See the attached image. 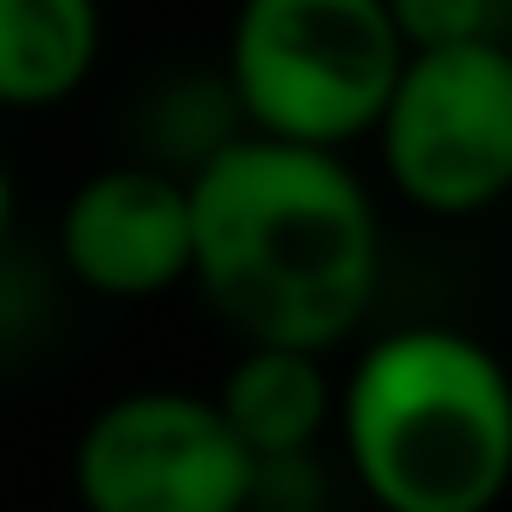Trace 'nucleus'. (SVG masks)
Wrapping results in <instances>:
<instances>
[{"instance_id":"nucleus-12","label":"nucleus","mask_w":512,"mask_h":512,"mask_svg":"<svg viewBox=\"0 0 512 512\" xmlns=\"http://www.w3.org/2000/svg\"><path fill=\"white\" fill-rule=\"evenodd\" d=\"M363 512H376V506H363Z\"/></svg>"},{"instance_id":"nucleus-9","label":"nucleus","mask_w":512,"mask_h":512,"mask_svg":"<svg viewBox=\"0 0 512 512\" xmlns=\"http://www.w3.org/2000/svg\"><path fill=\"white\" fill-rule=\"evenodd\" d=\"M383 13L396 26L402 52H441V46L500 39V20H506L493 0H383Z\"/></svg>"},{"instance_id":"nucleus-13","label":"nucleus","mask_w":512,"mask_h":512,"mask_svg":"<svg viewBox=\"0 0 512 512\" xmlns=\"http://www.w3.org/2000/svg\"><path fill=\"white\" fill-rule=\"evenodd\" d=\"M506 46H512V39H506Z\"/></svg>"},{"instance_id":"nucleus-1","label":"nucleus","mask_w":512,"mask_h":512,"mask_svg":"<svg viewBox=\"0 0 512 512\" xmlns=\"http://www.w3.org/2000/svg\"><path fill=\"white\" fill-rule=\"evenodd\" d=\"M188 182V279L240 344L338 350L383 273V221L338 150L227 137Z\"/></svg>"},{"instance_id":"nucleus-10","label":"nucleus","mask_w":512,"mask_h":512,"mask_svg":"<svg viewBox=\"0 0 512 512\" xmlns=\"http://www.w3.org/2000/svg\"><path fill=\"white\" fill-rule=\"evenodd\" d=\"M7 234H13V175L0 163V247H7Z\"/></svg>"},{"instance_id":"nucleus-2","label":"nucleus","mask_w":512,"mask_h":512,"mask_svg":"<svg viewBox=\"0 0 512 512\" xmlns=\"http://www.w3.org/2000/svg\"><path fill=\"white\" fill-rule=\"evenodd\" d=\"M331 428L376 512H493L512 493V370L474 331L370 338L338 383Z\"/></svg>"},{"instance_id":"nucleus-7","label":"nucleus","mask_w":512,"mask_h":512,"mask_svg":"<svg viewBox=\"0 0 512 512\" xmlns=\"http://www.w3.org/2000/svg\"><path fill=\"white\" fill-rule=\"evenodd\" d=\"M214 409L234 428V441L253 461H299L318 448V435L331 428L338 409V383H331L325 357L312 350H266V344H240V357L227 363Z\"/></svg>"},{"instance_id":"nucleus-8","label":"nucleus","mask_w":512,"mask_h":512,"mask_svg":"<svg viewBox=\"0 0 512 512\" xmlns=\"http://www.w3.org/2000/svg\"><path fill=\"white\" fill-rule=\"evenodd\" d=\"M104 52V0H0V111L78 98Z\"/></svg>"},{"instance_id":"nucleus-5","label":"nucleus","mask_w":512,"mask_h":512,"mask_svg":"<svg viewBox=\"0 0 512 512\" xmlns=\"http://www.w3.org/2000/svg\"><path fill=\"white\" fill-rule=\"evenodd\" d=\"M253 480L260 461L195 389H124L72 441L85 512H247Z\"/></svg>"},{"instance_id":"nucleus-3","label":"nucleus","mask_w":512,"mask_h":512,"mask_svg":"<svg viewBox=\"0 0 512 512\" xmlns=\"http://www.w3.org/2000/svg\"><path fill=\"white\" fill-rule=\"evenodd\" d=\"M402 59L383 0H240L221 85L240 130L344 156L376 130Z\"/></svg>"},{"instance_id":"nucleus-11","label":"nucleus","mask_w":512,"mask_h":512,"mask_svg":"<svg viewBox=\"0 0 512 512\" xmlns=\"http://www.w3.org/2000/svg\"><path fill=\"white\" fill-rule=\"evenodd\" d=\"M493 7H500V13H506V20H512V0H493Z\"/></svg>"},{"instance_id":"nucleus-4","label":"nucleus","mask_w":512,"mask_h":512,"mask_svg":"<svg viewBox=\"0 0 512 512\" xmlns=\"http://www.w3.org/2000/svg\"><path fill=\"white\" fill-rule=\"evenodd\" d=\"M376 163L415 214L467 221L512 195V46L409 52L376 111Z\"/></svg>"},{"instance_id":"nucleus-6","label":"nucleus","mask_w":512,"mask_h":512,"mask_svg":"<svg viewBox=\"0 0 512 512\" xmlns=\"http://www.w3.org/2000/svg\"><path fill=\"white\" fill-rule=\"evenodd\" d=\"M59 260L98 299H163L188 279V182L163 163H111L65 195Z\"/></svg>"}]
</instances>
